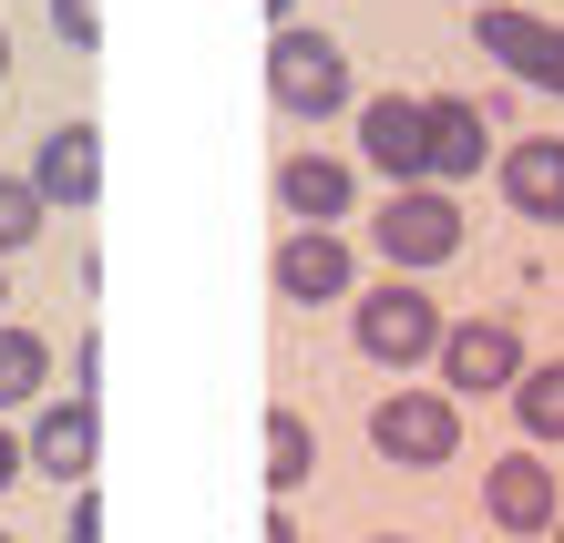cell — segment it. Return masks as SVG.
Masks as SVG:
<instances>
[{
  "label": "cell",
  "mask_w": 564,
  "mask_h": 543,
  "mask_svg": "<svg viewBox=\"0 0 564 543\" xmlns=\"http://www.w3.org/2000/svg\"><path fill=\"white\" fill-rule=\"evenodd\" d=\"M534 93H564V31H554V52H544V73H534Z\"/></svg>",
  "instance_id": "cell-21"
},
{
  "label": "cell",
  "mask_w": 564,
  "mask_h": 543,
  "mask_svg": "<svg viewBox=\"0 0 564 543\" xmlns=\"http://www.w3.org/2000/svg\"><path fill=\"white\" fill-rule=\"evenodd\" d=\"M473 11H492V0H473Z\"/></svg>",
  "instance_id": "cell-29"
},
{
  "label": "cell",
  "mask_w": 564,
  "mask_h": 543,
  "mask_svg": "<svg viewBox=\"0 0 564 543\" xmlns=\"http://www.w3.org/2000/svg\"><path fill=\"white\" fill-rule=\"evenodd\" d=\"M31 185H42V206H93V195H104V133L52 123L42 144H31Z\"/></svg>",
  "instance_id": "cell-9"
},
{
  "label": "cell",
  "mask_w": 564,
  "mask_h": 543,
  "mask_svg": "<svg viewBox=\"0 0 564 543\" xmlns=\"http://www.w3.org/2000/svg\"><path fill=\"white\" fill-rule=\"evenodd\" d=\"M268 543H297V523H288V513H278V523H268Z\"/></svg>",
  "instance_id": "cell-23"
},
{
  "label": "cell",
  "mask_w": 564,
  "mask_h": 543,
  "mask_svg": "<svg viewBox=\"0 0 564 543\" xmlns=\"http://www.w3.org/2000/svg\"><path fill=\"white\" fill-rule=\"evenodd\" d=\"M503 400H513V421H523V441H534V452H564V359L523 369Z\"/></svg>",
  "instance_id": "cell-15"
},
{
  "label": "cell",
  "mask_w": 564,
  "mask_h": 543,
  "mask_svg": "<svg viewBox=\"0 0 564 543\" xmlns=\"http://www.w3.org/2000/svg\"><path fill=\"white\" fill-rule=\"evenodd\" d=\"M0 83H11V31H0Z\"/></svg>",
  "instance_id": "cell-24"
},
{
  "label": "cell",
  "mask_w": 564,
  "mask_h": 543,
  "mask_svg": "<svg viewBox=\"0 0 564 543\" xmlns=\"http://www.w3.org/2000/svg\"><path fill=\"white\" fill-rule=\"evenodd\" d=\"M52 31L73 52H93V42H104V0H52Z\"/></svg>",
  "instance_id": "cell-19"
},
{
  "label": "cell",
  "mask_w": 564,
  "mask_h": 543,
  "mask_svg": "<svg viewBox=\"0 0 564 543\" xmlns=\"http://www.w3.org/2000/svg\"><path fill=\"white\" fill-rule=\"evenodd\" d=\"M21 461H31V452H21L11 431H0V482H21Z\"/></svg>",
  "instance_id": "cell-22"
},
{
  "label": "cell",
  "mask_w": 564,
  "mask_h": 543,
  "mask_svg": "<svg viewBox=\"0 0 564 543\" xmlns=\"http://www.w3.org/2000/svg\"><path fill=\"white\" fill-rule=\"evenodd\" d=\"M544 543H564V523H554V533H544Z\"/></svg>",
  "instance_id": "cell-27"
},
{
  "label": "cell",
  "mask_w": 564,
  "mask_h": 543,
  "mask_svg": "<svg viewBox=\"0 0 564 543\" xmlns=\"http://www.w3.org/2000/svg\"><path fill=\"white\" fill-rule=\"evenodd\" d=\"M0 308H11V287H0Z\"/></svg>",
  "instance_id": "cell-28"
},
{
  "label": "cell",
  "mask_w": 564,
  "mask_h": 543,
  "mask_svg": "<svg viewBox=\"0 0 564 543\" xmlns=\"http://www.w3.org/2000/svg\"><path fill=\"white\" fill-rule=\"evenodd\" d=\"M431 369H442L452 400H462V390H513V380H523V338H513V318H452Z\"/></svg>",
  "instance_id": "cell-7"
},
{
  "label": "cell",
  "mask_w": 564,
  "mask_h": 543,
  "mask_svg": "<svg viewBox=\"0 0 564 543\" xmlns=\"http://www.w3.org/2000/svg\"><path fill=\"white\" fill-rule=\"evenodd\" d=\"M268 93H278V113H297V123L339 113V104H349V52L328 42V31L278 21V42H268Z\"/></svg>",
  "instance_id": "cell-3"
},
{
  "label": "cell",
  "mask_w": 564,
  "mask_h": 543,
  "mask_svg": "<svg viewBox=\"0 0 564 543\" xmlns=\"http://www.w3.org/2000/svg\"><path fill=\"white\" fill-rule=\"evenodd\" d=\"M442 328H452V318L431 308L411 278H380V287L349 308V338H359V359H370V369H421V359H442Z\"/></svg>",
  "instance_id": "cell-1"
},
{
  "label": "cell",
  "mask_w": 564,
  "mask_h": 543,
  "mask_svg": "<svg viewBox=\"0 0 564 543\" xmlns=\"http://www.w3.org/2000/svg\"><path fill=\"white\" fill-rule=\"evenodd\" d=\"M482 144H492L482 104H462V93H431V185H462V175L482 164Z\"/></svg>",
  "instance_id": "cell-14"
},
{
  "label": "cell",
  "mask_w": 564,
  "mask_h": 543,
  "mask_svg": "<svg viewBox=\"0 0 564 543\" xmlns=\"http://www.w3.org/2000/svg\"><path fill=\"white\" fill-rule=\"evenodd\" d=\"M349 195H359V175H349L339 154H318V144L278 164V206H288L297 226H339V216H349Z\"/></svg>",
  "instance_id": "cell-11"
},
{
  "label": "cell",
  "mask_w": 564,
  "mask_h": 543,
  "mask_svg": "<svg viewBox=\"0 0 564 543\" xmlns=\"http://www.w3.org/2000/svg\"><path fill=\"white\" fill-rule=\"evenodd\" d=\"M268 278H278V297L288 308H328V297H349V236L339 226H288L278 236V257H268Z\"/></svg>",
  "instance_id": "cell-6"
},
{
  "label": "cell",
  "mask_w": 564,
  "mask_h": 543,
  "mask_svg": "<svg viewBox=\"0 0 564 543\" xmlns=\"http://www.w3.org/2000/svg\"><path fill=\"white\" fill-rule=\"evenodd\" d=\"M473 42H482V62H503V73L534 83L544 52H554V21H534L523 0H492V11H473Z\"/></svg>",
  "instance_id": "cell-13"
},
{
  "label": "cell",
  "mask_w": 564,
  "mask_h": 543,
  "mask_svg": "<svg viewBox=\"0 0 564 543\" xmlns=\"http://www.w3.org/2000/svg\"><path fill=\"white\" fill-rule=\"evenodd\" d=\"M318 471V441H308V421L297 411H268V492H297Z\"/></svg>",
  "instance_id": "cell-17"
},
{
  "label": "cell",
  "mask_w": 564,
  "mask_h": 543,
  "mask_svg": "<svg viewBox=\"0 0 564 543\" xmlns=\"http://www.w3.org/2000/svg\"><path fill=\"white\" fill-rule=\"evenodd\" d=\"M73 543H104V502L93 492H73Z\"/></svg>",
  "instance_id": "cell-20"
},
{
  "label": "cell",
  "mask_w": 564,
  "mask_h": 543,
  "mask_svg": "<svg viewBox=\"0 0 564 543\" xmlns=\"http://www.w3.org/2000/svg\"><path fill=\"white\" fill-rule=\"evenodd\" d=\"M503 195H513L523 226H564V144L554 133H534V144L503 154Z\"/></svg>",
  "instance_id": "cell-12"
},
{
  "label": "cell",
  "mask_w": 564,
  "mask_h": 543,
  "mask_svg": "<svg viewBox=\"0 0 564 543\" xmlns=\"http://www.w3.org/2000/svg\"><path fill=\"white\" fill-rule=\"evenodd\" d=\"M359 154L380 164V185H431V104L421 93H370L359 104Z\"/></svg>",
  "instance_id": "cell-5"
},
{
  "label": "cell",
  "mask_w": 564,
  "mask_h": 543,
  "mask_svg": "<svg viewBox=\"0 0 564 543\" xmlns=\"http://www.w3.org/2000/svg\"><path fill=\"white\" fill-rule=\"evenodd\" d=\"M370 236L390 267H442V257H462V206H452V185H390Z\"/></svg>",
  "instance_id": "cell-4"
},
{
  "label": "cell",
  "mask_w": 564,
  "mask_h": 543,
  "mask_svg": "<svg viewBox=\"0 0 564 543\" xmlns=\"http://www.w3.org/2000/svg\"><path fill=\"white\" fill-rule=\"evenodd\" d=\"M0 543H11V533H0Z\"/></svg>",
  "instance_id": "cell-30"
},
{
  "label": "cell",
  "mask_w": 564,
  "mask_h": 543,
  "mask_svg": "<svg viewBox=\"0 0 564 543\" xmlns=\"http://www.w3.org/2000/svg\"><path fill=\"white\" fill-rule=\"evenodd\" d=\"M42 185H31V175H0V257H11V247H31V236H42Z\"/></svg>",
  "instance_id": "cell-18"
},
{
  "label": "cell",
  "mask_w": 564,
  "mask_h": 543,
  "mask_svg": "<svg viewBox=\"0 0 564 543\" xmlns=\"http://www.w3.org/2000/svg\"><path fill=\"white\" fill-rule=\"evenodd\" d=\"M380 543H411V533H380Z\"/></svg>",
  "instance_id": "cell-26"
},
{
  "label": "cell",
  "mask_w": 564,
  "mask_h": 543,
  "mask_svg": "<svg viewBox=\"0 0 564 543\" xmlns=\"http://www.w3.org/2000/svg\"><path fill=\"white\" fill-rule=\"evenodd\" d=\"M370 452L390 471H442L462 452V400L452 390H390V400H370Z\"/></svg>",
  "instance_id": "cell-2"
},
{
  "label": "cell",
  "mask_w": 564,
  "mask_h": 543,
  "mask_svg": "<svg viewBox=\"0 0 564 543\" xmlns=\"http://www.w3.org/2000/svg\"><path fill=\"white\" fill-rule=\"evenodd\" d=\"M21 452H31V471H52V482H83V471H93V452H104V411H93L83 390H73V400H52V411L31 421V441H21Z\"/></svg>",
  "instance_id": "cell-10"
},
{
  "label": "cell",
  "mask_w": 564,
  "mask_h": 543,
  "mask_svg": "<svg viewBox=\"0 0 564 543\" xmlns=\"http://www.w3.org/2000/svg\"><path fill=\"white\" fill-rule=\"evenodd\" d=\"M554 482L564 471L544 461V452H503L482 471V513H492V533H554L564 513H554Z\"/></svg>",
  "instance_id": "cell-8"
},
{
  "label": "cell",
  "mask_w": 564,
  "mask_h": 543,
  "mask_svg": "<svg viewBox=\"0 0 564 543\" xmlns=\"http://www.w3.org/2000/svg\"><path fill=\"white\" fill-rule=\"evenodd\" d=\"M52 390V349L31 328H0V411H21V400Z\"/></svg>",
  "instance_id": "cell-16"
},
{
  "label": "cell",
  "mask_w": 564,
  "mask_h": 543,
  "mask_svg": "<svg viewBox=\"0 0 564 543\" xmlns=\"http://www.w3.org/2000/svg\"><path fill=\"white\" fill-rule=\"evenodd\" d=\"M268 11H278V21H297V0H268Z\"/></svg>",
  "instance_id": "cell-25"
}]
</instances>
